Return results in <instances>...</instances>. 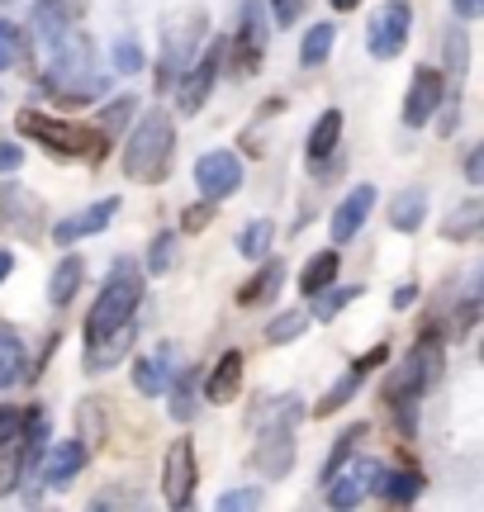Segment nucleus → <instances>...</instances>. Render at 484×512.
<instances>
[{"label": "nucleus", "instance_id": "nucleus-45", "mask_svg": "<svg viewBox=\"0 0 484 512\" xmlns=\"http://www.w3.org/2000/svg\"><path fill=\"white\" fill-rule=\"evenodd\" d=\"M24 422H29V413L15 408V403H5V408H0V446H10V441L24 432Z\"/></svg>", "mask_w": 484, "mask_h": 512}, {"label": "nucleus", "instance_id": "nucleus-30", "mask_svg": "<svg viewBox=\"0 0 484 512\" xmlns=\"http://www.w3.org/2000/svg\"><path fill=\"white\" fill-rule=\"evenodd\" d=\"M480 228H484V204L480 200H466L447 223H442V238L470 242V238H480Z\"/></svg>", "mask_w": 484, "mask_h": 512}, {"label": "nucleus", "instance_id": "nucleus-21", "mask_svg": "<svg viewBox=\"0 0 484 512\" xmlns=\"http://www.w3.org/2000/svg\"><path fill=\"white\" fill-rule=\"evenodd\" d=\"M81 10H86V0H38L34 5V34L43 38V43H53V38H62L67 29H76Z\"/></svg>", "mask_w": 484, "mask_h": 512}, {"label": "nucleus", "instance_id": "nucleus-36", "mask_svg": "<svg viewBox=\"0 0 484 512\" xmlns=\"http://www.w3.org/2000/svg\"><path fill=\"white\" fill-rule=\"evenodd\" d=\"M447 67H451V81L461 86V81H466V72H470V38H466V29H461V24H451V29H447Z\"/></svg>", "mask_w": 484, "mask_h": 512}, {"label": "nucleus", "instance_id": "nucleus-1", "mask_svg": "<svg viewBox=\"0 0 484 512\" xmlns=\"http://www.w3.org/2000/svg\"><path fill=\"white\" fill-rule=\"evenodd\" d=\"M43 86L67 100V105H86L105 91V72L95 67V43L86 34L67 29L62 38H53V67L43 72Z\"/></svg>", "mask_w": 484, "mask_h": 512}, {"label": "nucleus", "instance_id": "nucleus-40", "mask_svg": "<svg viewBox=\"0 0 484 512\" xmlns=\"http://www.w3.org/2000/svg\"><path fill=\"white\" fill-rule=\"evenodd\" d=\"M304 328H309V313H280L276 323L266 328V342L271 347H285V342H295V337H304Z\"/></svg>", "mask_w": 484, "mask_h": 512}, {"label": "nucleus", "instance_id": "nucleus-18", "mask_svg": "<svg viewBox=\"0 0 484 512\" xmlns=\"http://www.w3.org/2000/svg\"><path fill=\"white\" fill-rule=\"evenodd\" d=\"M119 214V200H100V204H91V209H81V214H72V219H62V223H53V242L57 247H72V242H81V238H91V233H105L110 228V219Z\"/></svg>", "mask_w": 484, "mask_h": 512}, {"label": "nucleus", "instance_id": "nucleus-33", "mask_svg": "<svg viewBox=\"0 0 484 512\" xmlns=\"http://www.w3.org/2000/svg\"><path fill=\"white\" fill-rule=\"evenodd\" d=\"M195 384H200V370H181L176 384H171V418L176 422H190L200 408H195Z\"/></svg>", "mask_w": 484, "mask_h": 512}, {"label": "nucleus", "instance_id": "nucleus-38", "mask_svg": "<svg viewBox=\"0 0 484 512\" xmlns=\"http://www.w3.org/2000/svg\"><path fill=\"white\" fill-rule=\"evenodd\" d=\"M19 57H29V38H24V29H19V24L0 19V72H10Z\"/></svg>", "mask_w": 484, "mask_h": 512}, {"label": "nucleus", "instance_id": "nucleus-26", "mask_svg": "<svg viewBox=\"0 0 484 512\" xmlns=\"http://www.w3.org/2000/svg\"><path fill=\"white\" fill-rule=\"evenodd\" d=\"M280 285H285V266H280V261H266V266H261V271L238 290V304H242V309L266 304V299H276V294H280Z\"/></svg>", "mask_w": 484, "mask_h": 512}, {"label": "nucleus", "instance_id": "nucleus-44", "mask_svg": "<svg viewBox=\"0 0 484 512\" xmlns=\"http://www.w3.org/2000/svg\"><path fill=\"white\" fill-rule=\"evenodd\" d=\"M133 105H138L133 95H119V100H114L110 110L100 114V128H105V133H110V138H114V133H119V128H124V124H129V119H133Z\"/></svg>", "mask_w": 484, "mask_h": 512}, {"label": "nucleus", "instance_id": "nucleus-2", "mask_svg": "<svg viewBox=\"0 0 484 512\" xmlns=\"http://www.w3.org/2000/svg\"><path fill=\"white\" fill-rule=\"evenodd\" d=\"M19 133L34 138L38 147H48L53 157H72V162H100L110 152V133L100 124H67V119H53L43 110H19Z\"/></svg>", "mask_w": 484, "mask_h": 512}, {"label": "nucleus", "instance_id": "nucleus-29", "mask_svg": "<svg viewBox=\"0 0 484 512\" xmlns=\"http://www.w3.org/2000/svg\"><path fill=\"white\" fill-rule=\"evenodd\" d=\"M337 138H342V110H323L318 114V124H314V133H309V166L328 162Z\"/></svg>", "mask_w": 484, "mask_h": 512}, {"label": "nucleus", "instance_id": "nucleus-7", "mask_svg": "<svg viewBox=\"0 0 484 512\" xmlns=\"http://www.w3.org/2000/svg\"><path fill=\"white\" fill-rule=\"evenodd\" d=\"M380 470H385V465L371 460V456H347L333 475L323 479V484H328V503H333V508H356L366 494H375Z\"/></svg>", "mask_w": 484, "mask_h": 512}, {"label": "nucleus", "instance_id": "nucleus-39", "mask_svg": "<svg viewBox=\"0 0 484 512\" xmlns=\"http://www.w3.org/2000/svg\"><path fill=\"white\" fill-rule=\"evenodd\" d=\"M371 437V427H366V422H356V427H347V432H342V437H337V446H333V456H328V465H323V479L333 475L337 465H342V460L347 456H356V451H361V441Z\"/></svg>", "mask_w": 484, "mask_h": 512}, {"label": "nucleus", "instance_id": "nucleus-35", "mask_svg": "<svg viewBox=\"0 0 484 512\" xmlns=\"http://www.w3.org/2000/svg\"><path fill=\"white\" fill-rule=\"evenodd\" d=\"M271 238H276V223H271V219L247 223V228L238 233V252L247 256V261H257V256L271 252Z\"/></svg>", "mask_w": 484, "mask_h": 512}, {"label": "nucleus", "instance_id": "nucleus-34", "mask_svg": "<svg viewBox=\"0 0 484 512\" xmlns=\"http://www.w3.org/2000/svg\"><path fill=\"white\" fill-rule=\"evenodd\" d=\"M356 294H361V285H323V290L314 294V318L333 323V318L347 309V304H352Z\"/></svg>", "mask_w": 484, "mask_h": 512}, {"label": "nucleus", "instance_id": "nucleus-28", "mask_svg": "<svg viewBox=\"0 0 484 512\" xmlns=\"http://www.w3.org/2000/svg\"><path fill=\"white\" fill-rule=\"evenodd\" d=\"M375 494L385 498V503H413V498L423 494V475L418 470H380Z\"/></svg>", "mask_w": 484, "mask_h": 512}, {"label": "nucleus", "instance_id": "nucleus-13", "mask_svg": "<svg viewBox=\"0 0 484 512\" xmlns=\"http://www.w3.org/2000/svg\"><path fill=\"white\" fill-rule=\"evenodd\" d=\"M195 185L205 190V200H228V195H238L242 190V162L233 152H205L200 162H195Z\"/></svg>", "mask_w": 484, "mask_h": 512}, {"label": "nucleus", "instance_id": "nucleus-49", "mask_svg": "<svg viewBox=\"0 0 484 512\" xmlns=\"http://www.w3.org/2000/svg\"><path fill=\"white\" fill-rule=\"evenodd\" d=\"M466 181H470V185L484 181V152H480V147H475V152L466 157Z\"/></svg>", "mask_w": 484, "mask_h": 512}, {"label": "nucleus", "instance_id": "nucleus-41", "mask_svg": "<svg viewBox=\"0 0 484 512\" xmlns=\"http://www.w3.org/2000/svg\"><path fill=\"white\" fill-rule=\"evenodd\" d=\"M176 247H181V238L176 233H157L148 247V271L152 275H167L171 266H176Z\"/></svg>", "mask_w": 484, "mask_h": 512}, {"label": "nucleus", "instance_id": "nucleus-42", "mask_svg": "<svg viewBox=\"0 0 484 512\" xmlns=\"http://www.w3.org/2000/svg\"><path fill=\"white\" fill-rule=\"evenodd\" d=\"M214 214H219V200H200L190 209H181V233H205Z\"/></svg>", "mask_w": 484, "mask_h": 512}, {"label": "nucleus", "instance_id": "nucleus-51", "mask_svg": "<svg viewBox=\"0 0 484 512\" xmlns=\"http://www.w3.org/2000/svg\"><path fill=\"white\" fill-rule=\"evenodd\" d=\"M451 10H456V19H475L484 10V0H451Z\"/></svg>", "mask_w": 484, "mask_h": 512}, {"label": "nucleus", "instance_id": "nucleus-53", "mask_svg": "<svg viewBox=\"0 0 484 512\" xmlns=\"http://www.w3.org/2000/svg\"><path fill=\"white\" fill-rule=\"evenodd\" d=\"M361 0H333V10H356Z\"/></svg>", "mask_w": 484, "mask_h": 512}, {"label": "nucleus", "instance_id": "nucleus-31", "mask_svg": "<svg viewBox=\"0 0 484 512\" xmlns=\"http://www.w3.org/2000/svg\"><path fill=\"white\" fill-rule=\"evenodd\" d=\"M24 380V342L10 328H0V389Z\"/></svg>", "mask_w": 484, "mask_h": 512}, {"label": "nucleus", "instance_id": "nucleus-22", "mask_svg": "<svg viewBox=\"0 0 484 512\" xmlns=\"http://www.w3.org/2000/svg\"><path fill=\"white\" fill-rule=\"evenodd\" d=\"M261 53H266V19H261V5L257 0H247V10H242V34H238V72H257Z\"/></svg>", "mask_w": 484, "mask_h": 512}, {"label": "nucleus", "instance_id": "nucleus-37", "mask_svg": "<svg viewBox=\"0 0 484 512\" xmlns=\"http://www.w3.org/2000/svg\"><path fill=\"white\" fill-rule=\"evenodd\" d=\"M333 38H337V29H333V24H314V29L304 34V48H299V62H304V67H318L323 57L333 53Z\"/></svg>", "mask_w": 484, "mask_h": 512}, {"label": "nucleus", "instance_id": "nucleus-5", "mask_svg": "<svg viewBox=\"0 0 484 512\" xmlns=\"http://www.w3.org/2000/svg\"><path fill=\"white\" fill-rule=\"evenodd\" d=\"M442 370H447V351H442V342H437V328H428L423 337H418V347L399 361V370H390V380H385V403L428 394L432 384L442 380Z\"/></svg>", "mask_w": 484, "mask_h": 512}, {"label": "nucleus", "instance_id": "nucleus-32", "mask_svg": "<svg viewBox=\"0 0 484 512\" xmlns=\"http://www.w3.org/2000/svg\"><path fill=\"white\" fill-rule=\"evenodd\" d=\"M337 266H342V256L337 252H318L309 266H304V275H299V290L304 294H318L323 285H333L337 280Z\"/></svg>", "mask_w": 484, "mask_h": 512}, {"label": "nucleus", "instance_id": "nucleus-20", "mask_svg": "<svg viewBox=\"0 0 484 512\" xmlns=\"http://www.w3.org/2000/svg\"><path fill=\"white\" fill-rule=\"evenodd\" d=\"M86 460H91L86 441H62V446H53L48 460H38V465H43V484H48V489H67V484L86 470Z\"/></svg>", "mask_w": 484, "mask_h": 512}, {"label": "nucleus", "instance_id": "nucleus-23", "mask_svg": "<svg viewBox=\"0 0 484 512\" xmlns=\"http://www.w3.org/2000/svg\"><path fill=\"white\" fill-rule=\"evenodd\" d=\"M171 361H176L171 347H157L152 356H143V361L133 366V389H138L143 399H157V394L171 384Z\"/></svg>", "mask_w": 484, "mask_h": 512}, {"label": "nucleus", "instance_id": "nucleus-4", "mask_svg": "<svg viewBox=\"0 0 484 512\" xmlns=\"http://www.w3.org/2000/svg\"><path fill=\"white\" fill-rule=\"evenodd\" d=\"M138 304H143V271H138L133 261H114L105 290H100V299H95L91 313H86V342L114 332L119 323H129L133 313H138Z\"/></svg>", "mask_w": 484, "mask_h": 512}, {"label": "nucleus", "instance_id": "nucleus-12", "mask_svg": "<svg viewBox=\"0 0 484 512\" xmlns=\"http://www.w3.org/2000/svg\"><path fill=\"white\" fill-rule=\"evenodd\" d=\"M257 470L266 479H280L295 465V422H266L257 427Z\"/></svg>", "mask_w": 484, "mask_h": 512}, {"label": "nucleus", "instance_id": "nucleus-25", "mask_svg": "<svg viewBox=\"0 0 484 512\" xmlns=\"http://www.w3.org/2000/svg\"><path fill=\"white\" fill-rule=\"evenodd\" d=\"M238 384H242V351H224V356H219V366L209 370L205 394L214 403H228V399H238Z\"/></svg>", "mask_w": 484, "mask_h": 512}, {"label": "nucleus", "instance_id": "nucleus-24", "mask_svg": "<svg viewBox=\"0 0 484 512\" xmlns=\"http://www.w3.org/2000/svg\"><path fill=\"white\" fill-rule=\"evenodd\" d=\"M81 280H86V261L67 252L62 261H57L53 280H48V304H53V309H67V304L76 299V290H81Z\"/></svg>", "mask_w": 484, "mask_h": 512}, {"label": "nucleus", "instance_id": "nucleus-6", "mask_svg": "<svg viewBox=\"0 0 484 512\" xmlns=\"http://www.w3.org/2000/svg\"><path fill=\"white\" fill-rule=\"evenodd\" d=\"M43 451H48V413L34 408L29 422H24V432L10 446H0V494H15L19 484H29Z\"/></svg>", "mask_w": 484, "mask_h": 512}, {"label": "nucleus", "instance_id": "nucleus-48", "mask_svg": "<svg viewBox=\"0 0 484 512\" xmlns=\"http://www.w3.org/2000/svg\"><path fill=\"white\" fill-rule=\"evenodd\" d=\"M19 162H24V152H19L15 143H0V176H10V171H19Z\"/></svg>", "mask_w": 484, "mask_h": 512}, {"label": "nucleus", "instance_id": "nucleus-15", "mask_svg": "<svg viewBox=\"0 0 484 512\" xmlns=\"http://www.w3.org/2000/svg\"><path fill=\"white\" fill-rule=\"evenodd\" d=\"M447 105V86H442V72H432V67H418L413 72V86L404 95V124L409 128H423L432 114Z\"/></svg>", "mask_w": 484, "mask_h": 512}, {"label": "nucleus", "instance_id": "nucleus-50", "mask_svg": "<svg viewBox=\"0 0 484 512\" xmlns=\"http://www.w3.org/2000/svg\"><path fill=\"white\" fill-rule=\"evenodd\" d=\"M413 299H418V285H413V280H404V285L394 290V299H390V304H394V309H409Z\"/></svg>", "mask_w": 484, "mask_h": 512}, {"label": "nucleus", "instance_id": "nucleus-43", "mask_svg": "<svg viewBox=\"0 0 484 512\" xmlns=\"http://www.w3.org/2000/svg\"><path fill=\"white\" fill-rule=\"evenodd\" d=\"M114 67H119L124 76L143 72V48H138L133 38H114Z\"/></svg>", "mask_w": 484, "mask_h": 512}, {"label": "nucleus", "instance_id": "nucleus-11", "mask_svg": "<svg viewBox=\"0 0 484 512\" xmlns=\"http://www.w3.org/2000/svg\"><path fill=\"white\" fill-rule=\"evenodd\" d=\"M200 24H205V15L190 10L186 24H167V29H162V72H157V86H162V91L176 86V76L190 67V48H195V38H200Z\"/></svg>", "mask_w": 484, "mask_h": 512}, {"label": "nucleus", "instance_id": "nucleus-19", "mask_svg": "<svg viewBox=\"0 0 484 512\" xmlns=\"http://www.w3.org/2000/svg\"><path fill=\"white\" fill-rule=\"evenodd\" d=\"M133 332H138V328H133V318H129V323H119L114 332H105V337L86 342V361H81V366H86V375H100V370L119 366V361L133 351Z\"/></svg>", "mask_w": 484, "mask_h": 512}, {"label": "nucleus", "instance_id": "nucleus-9", "mask_svg": "<svg viewBox=\"0 0 484 512\" xmlns=\"http://www.w3.org/2000/svg\"><path fill=\"white\" fill-rule=\"evenodd\" d=\"M224 53H228V43L219 38V43H209L205 53H200V62H190L186 72H181V114L205 110L209 91H214V81H219V67H224Z\"/></svg>", "mask_w": 484, "mask_h": 512}, {"label": "nucleus", "instance_id": "nucleus-10", "mask_svg": "<svg viewBox=\"0 0 484 512\" xmlns=\"http://www.w3.org/2000/svg\"><path fill=\"white\" fill-rule=\"evenodd\" d=\"M195 479H200V465H195V441H176L162 460V494H167L171 508H190L195 503Z\"/></svg>", "mask_w": 484, "mask_h": 512}, {"label": "nucleus", "instance_id": "nucleus-8", "mask_svg": "<svg viewBox=\"0 0 484 512\" xmlns=\"http://www.w3.org/2000/svg\"><path fill=\"white\" fill-rule=\"evenodd\" d=\"M409 29H413L409 5H404V0H390V5L371 19V29H366V48H371V57H380V62L399 57L404 53V43H409Z\"/></svg>", "mask_w": 484, "mask_h": 512}, {"label": "nucleus", "instance_id": "nucleus-17", "mask_svg": "<svg viewBox=\"0 0 484 512\" xmlns=\"http://www.w3.org/2000/svg\"><path fill=\"white\" fill-rule=\"evenodd\" d=\"M375 209V185H356L347 200L333 209V219H328V233H333V247H342V242H352L356 233H361V223L371 219Z\"/></svg>", "mask_w": 484, "mask_h": 512}, {"label": "nucleus", "instance_id": "nucleus-47", "mask_svg": "<svg viewBox=\"0 0 484 512\" xmlns=\"http://www.w3.org/2000/svg\"><path fill=\"white\" fill-rule=\"evenodd\" d=\"M271 5H276V24H285V29H290V24L304 15V5H309V0H271Z\"/></svg>", "mask_w": 484, "mask_h": 512}, {"label": "nucleus", "instance_id": "nucleus-3", "mask_svg": "<svg viewBox=\"0 0 484 512\" xmlns=\"http://www.w3.org/2000/svg\"><path fill=\"white\" fill-rule=\"evenodd\" d=\"M171 152H176V128H171L167 110H148L133 124L129 143H124V171H129V181H143V185L167 181Z\"/></svg>", "mask_w": 484, "mask_h": 512}, {"label": "nucleus", "instance_id": "nucleus-46", "mask_svg": "<svg viewBox=\"0 0 484 512\" xmlns=\"http://www.w3.org/2000/svg\"><path fill=\"white\" fill-rule=\"evenodd\" d=\"M257 503H261V489H257V484H252V489H233V494H224V498H219V508H224V512L257 508Z\"/></svg>", "mask_w": 484, "mask_h": 512}, {"label": "nucleus", "instance_id": "nucleus-52", "mask_svg": "<svg viewBox=\"0 0 484 512\" xmlns=\"http://www.w3.org/2000/svg\"><path fill=\"white\" fill-rule=\"evenodd\" d=\"M10 271H15V256L0 252V285H5V275H10Z\"/></svg>", "mask_w": 484, "mask_h": 512}, {"label": "nucleus", "instance_id": "nucleus-27", "mask_svg": "<svg viewBox=\"0 0 484 512\" xmlns=\"http://www.w3.org/2000/svg\"><path fill=\"white\" fill-rule=\"evenodd\" d=\"M423 214H428V190H423V185L399 190V195L390 200V223L399 228V233H413V228L423 223Z\"/></svg>", "mask_w": 484, "mask_h": 512}, {"label": "nucleus", "instance_id": "nucleus-14", "mask_svg": "<svg viewBox=\"0 0 484 512\" xmlns=\"http://www.w3.org/2000/svg\"><path fill=\"white\" fill-rule=\"evenodd\" d=\"M38 219H43V204L15 181H0V228L15 238H38Z\"/></svg>", "mask_w": 484, "mask_h": 512}, {"label": "nucleus", "instance_id": "nucleus-16", "mask_svg": "<svg viewBox=\"0 0 484 512\" xmlns=\"http://www.w3.org/2000/svg\"><path fill=\"white\" fill-rule=\"evenodd\" d=\"M385 356H390V351H385V347H371V351H366V356H356L352 366L342 370V380H337L333 389H328V394L318 399L314 418H328V413H337V408H342V403H347V399H356V389L366 384V375H371V370H380V366H385Z\"/></svg>", "mask_w": 484, "mask_h": 512}]
</instances>
